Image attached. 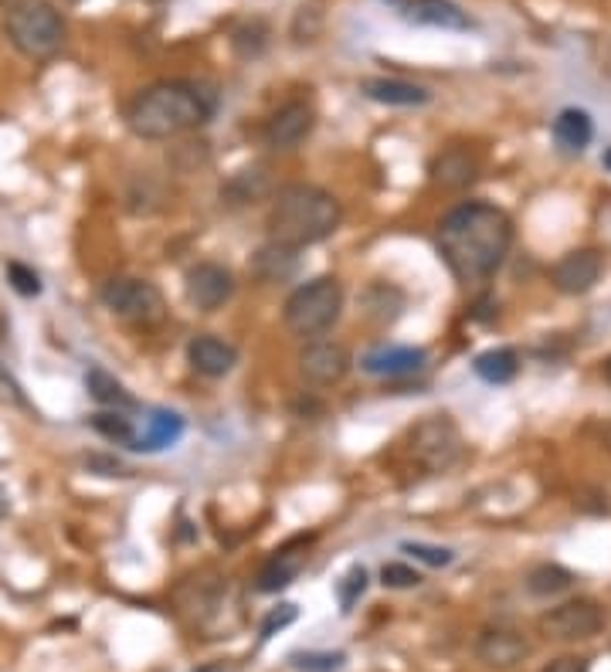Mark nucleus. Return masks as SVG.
Instances as JSON below:
<instances>
[{
  "instance_id": "obj_1",
  "label": "nucleus",
  "mask_w": 611,
  "mask_h": 672,
  "mask_svg": "<svg viewBox=\"0 0 611 672\" xmlns=\"http://www.w3.org/2000/svg\"><path fill=\"white\" fill-rule=\"evenodd\" d=\"M513 244L510 214L486 201L452 207L439 225V252L455 279L482 283L503 268Z\"/></svg>"
},
{
  "instance_id": "obj_2",
  "label": "nucleus",
  "mask_w": 611,
  "mask_h": 672,
  "mask_svg": "<svg viewBox=\"0 0 611 672\" xmlns=\"http://www.w3.org/2000/svg\"><path fill=\"white\" fill-rule=\"evenodd\" d=\"M214 109H218V96L204 82H153L127 106V127L140 140H170L204 127Z\"/></svg>"
},
{
  "instance_id": "obj_3",
  "label": "nucleus",
  "mask_w": 611,
  "mask_h": 672,
  "mask_svg": "<svg viewBox=\"0 0 611 672\" xmlns=\"http://www.w3.org/2000/svg\"><path fill=\"white\" fill-rule=\"evenodd\" d=\"M344 221V207L330 191L313 183H289L272 201L268 211V241L286 249H310L326 241Z\"/></svg>"
},
{
  "instance_id": "obj_4",
  "label": "nucleus",
  "mask_w": 611,
  "mask_h": 672,
  "mask_svg": "<svg viewBox=\"0 0 611 672\" xmlns=\"http://www.w3.org/2000/svg\"><path fill=\"white\" fill-rule=\"evenodd\" d=\"M4 35L24 58H51L65 45V21L48 0H21L8 11Z\"/></svg>"
},
{
  "instance_id": "obj_5",
  "label": "nucleus",
  "mask_w": 611,
  "mask_h": 672,
  "mask_svg": "<svg viewBox=\"0 0 611 672\" xmlns=\"http://www.w3.org/2000/svg\"><path fill=\"white\" fill-rule=\"evenodd\" d=\"M340 313H344V286L333 275H320V279H310L286 299L283 320L296 336H320L340 320Z\"/></svg>"
},
{
  "instance_id": "obj_6",
  "label": "nucleus",
  "mask_w": 611,
  "mask_h": 672,
  "mask_svg": "<svg viewBox=\"0 0 611 672\" xmlns=\"http://www.w3.org/2000/svg\"><path fill=\"white\" fill-rule=\"evenodd\" d=\"M411 458L424 469V472H448L458 466L463 458V432L448 415H428L411 428V439H408Z\"/></svg>"
},
{
  "instance_id": "obj_7",
  "label": "nucleus",
  "mask_w": 611,
  "mask_h": 672,
  "mask_svg": "<svg viewBox=\"0 0 611 672\" xmlns=\"http://www.w3.org/2000/svg\"><path fill=\"white\" fill-rule=\"evenodd\" d=\"M99 299L112 316L130 323H160L167 310L160 289L146 279H133V275H116V279L103 283Z\"/></svg>"
},
{
  "instance_id": "obj_8",
  "label": "nucleus",
  "mask_w": 611,
  "mask_h": 672,
  "mask_svg": "<svg viewBox=\"0 0 611 672\" xmlns=\"http://www.w3.org/2000/svg\"><path fill=\"white\" fill-rule=\"evenodd\" d=\"M604 628V608L591 598H574L550 608L540 619V632L558 641H585Z\"/></svg>"
},
{
  "instance_id": "obj_9",
  "label": "nucleus",
  "mask_w": 611,
  "mask_h": 672,
  "mask_svg": "<svg viewBox=\"0 0 611 672\" xmlns=\"http://www.w3.org/2000/svg\"><path fill=\"white\" fill-rule=\"evenodd\" d=\"M310 547H313V537H306V533L286 540L283 547H275L272 554H268V561L262 564L259 577H255V588H259L262 595H279V591H286L292 580L299 577V571L306 567Z\"/></svg>"
},
{
  "instance_id": "obj_10",
  "label": "nucleus",
  "mask_w": 611,
  "mask_h": 672,
  "mask_svg": "<svg viewBox=\"0 0 611 672\" xmlns=\"http://www.w3.org/2000/svg\"><path fill=\"white\" fill-rule=\"evenodd\" d=\"M313 127H316L313 106L306 103V99H292V103L279 106V109L268 116L265 130H262V140H265L268 149L289 153V149H296L306 136L313 133Z\"/></svg>"
},
{
  "instance_id": "obj_11",
  "label": "nucleus",
  "mask_w": 611,
  "mask_h": 672,
  "mask_svg": "<svg viewBox=\"0 0 611 672\" xmlns=\"http://www.w3.org/2000/svg\"><path fill=\"white\" fill-rule=\"evenodd\" d=\"M191 305H197L201 313H214L235 296V275L221 262H197L188 279H183Z\"/></svg>"
},
{
  "instance_id": "obj_12",
  "label": "nucleus",
  "mask_w": 611,
  "mask_h": 672,
  "mask_svg": "<svg viewBox=\"0 0 611 672\" xmlns=\"http://www.w3.org/2000/svg\"><path fill=\"white\" fill-rule=\"evenodd\" d=\"M601 272H604V255L598 249H574L550 268V283L564 296H585L598 286Z\"/></svg>"
},
{
  "instance_id": "obj_13",
  "label": "nucleus",
  "mask_w": 611,
  "mask_h": 672,
  "mask_svg": "<svg viewBox=\"0 0 611 672\" xmlns=\"http://www.w3.org/2000/svg\"><path fill=\"white\" fill-rule=\"evenodd\" d=\"M350 350L344 344H336V340H313V344H306L299 350V374L310 381V384H336V381H344L347 371H350Z\"/></svg>"
},
{
  "instance_id": "obj_14",
  "label": "nucleus",
  "mask_w": 611,
  "mask_h": 672,
  "mask_svg": "<svg viewBox=\"0 0 611 672\" xmlns=\"http://www.w3.org/2000/svg\"><path fill=\"white\" fill-rule=\"evenodd\" d=\"M530 656V641L513 628H486L476 638V659L486 669H513Z\"/></svg>"
},
{
  "instance_id": "obj_15",
  "label": "nucleus",
  "mask_w": 611,
  "mask_h": 672,
  "mask_svg": "<svg viewBox=\"0 0 611 672\" xmlns=\"http://www.w3.org/2000/svg\"><path fill=\"white\" fill-rule=\"evenodd\" d=\"M405 21L421 24V27H442V31H472L476 21L469 11H463L455 0H402L397 4Z\"/></svg>"
},
{
  "instance_id": "obj_16",
  "label": "nucleus",
  "mask_w": 611,
  "mask_h": 672,
  "mask_svg": "<svg viewBox=\"0 0 611 672\" xmlns=\"http://www.w3.org/2000/svg\"><path fill=\"white\" fill-rule=\"evenodd\" d=\"M188 363L194 367L201 377L218 381V377H228L235 371L238 350L228 340H221V336L201 333V336H194V340L188 344Z\"/></svg>"
},
{
  "instance_id": "obj_17",
  "label": "nucleus",
  "mask_w": 611,
  "mask_h": 672,
  "mask_svg": "<svg viewBox=\"0 0 611 672\" xmlns=\"http://www.w3.org/2000/svg\"><path fill=\"white\" fill-rule=\"evenodd\" d=\"M360 367H363V374H371V377H411L428 367V350H421V347H378L360 360Z\"/></svg>"
},
{
  "instance_id": "obj_18",
  "label": "nucleus",
  "mask_w": 611,
  "mask_h": 672,
  "mask_svg": "<svg viewBox=\"0 0 611 672\" xmlns=\"http://www.w3.org/2000/svg\"><path fill=\"white\" fill-rule=\"evenodd\" d=\"M428 173H432V180L439 183V188L463 191L479 177V160H476V153L466 149V146H448L445 153H439V157L432 160Z\"/></svg>"
},
{
  "instance_id": "obj_19",
  "label": "nucleus",
  "mask_w": 611,
  "mask_h": 672,
  "mask_svg": "<svg viewBox=\"0 0 611 672\" xmlns=\"http://www.w3.org/2000/svg\"><path fill=\"white\" fill-rule=\"evenodd\" d=\"M360 92L371 103H381V106H397V109H411V106H424L432 99V92L424 85H415V82H405V79H363L360 82Z\"/></svg>"
},
{
  "instance_id": "obj_20",
  "label": "nucleus",
  "mask_w": 611,
  "mask_h": 672,
  "mask_svg": "<svg viewBox=\"0 0 611 672\" xmlns=\"http://www.w3.org/2000/svg\"><path fill=\"white\" fill-rule=\"evenodd\" d=\"M183 439V418L177 411H149L143 418V428L136 432V452H164Z\"/></svg>"
},
{
  "instance_id": "obj_21",
  "label": "nucleus",
  "mask_w": 611,
  "mask_h": 672,
  "mask_svg": "<svg viewBox=\"0 0 611 672\" xmlns=\"http://www.w3.org/2000/svg\"><path fill=\"white\" fill-rule=\"evenodd\" d=\"M299 268V252L286 249V244H262V249L252 255V275L259 283H286L292 279Z\"/></svg>"
},
{
  "instance_id": "obj_22",
  "label": "nucleus",
  "mask_w": 611,
  "mask_h": 672,
  "mask_svg": "<svg viewBox=\"0 0 611 672\" xmlns=\"http://www.w3.org/2000/svg\"><path fill=\"white\" fill-rule=\"evenodd\" d=\"M554 140H558V146L561 149H567V153H585L588 149V143L595 140V122H591V116L585 112V109H561L558 112V119H554Z\"/></svg>"
},
{
  "instance_id": "obj_23",
  "label": "nucleus",
  "mask_w": 611,
  "mask_h": 672,
  "mask_svg": "<svg viewBox=\"0 0 611 672\" xmlns=\"http://www.w3.org/2000/svg\"><path fill=\"white\" fill-rule=\"evenodd\" d=\"M85 387L88 394L96 397L99 405L112 408V411H122V408H136V397L122 387L109 371H103V367H88V374H85Z\"/></svg>"
},
{
  "instance_id": "obj_24",
  "label": "nucleus",
  "mask_w": 611,
  "mask_h": 672,
  "mask_svg": "<svg viewBox=\"0 0 611 672\" xmlns=\"http://www.w3.org/2000/svg\"><path fill=\"white\" fill-rule=\"evenodd\" d=\"M472 371L486 381V384H510L519 371V357L510 347H493L476 357Z\"/></svg>"
},
{
  "instance_id": "obj_25",
  "label": "nucleus",
  "mask_w": 611,
  "mask_h": 672,
  "mask_svg": "<svg viewBox=\"0 0 611 672\" xmlns=\"http://www.w3.org/2000/svg\"><path fill=\"white\" fill-rule=\"evenodd\" d=\"M524 585H527V591H530L534 598H558V595L571 591L574 574H571L567 567H561V564H537V567L527 574Z\"/></svg>"
},
{
  "instance_id": "obj_26",
  "label": "nucleus",
  "mask_w": 611,
  "mask_h": 672,
  "mask_svg": "<svg viewBox=\"0 0 611 672\" xmlns=\"http://www.w3.org/2000/svg\"><path fill=\"white\" fill-rule=\"evenodd\" d=\"M268 38H272L268 21L249 17V21H241V24L231 31V51H235L238 58H262L265 48H268Z\"/></svg>"
},
{
  "instance_id": "obj_27",
  "label": "nucleus",
  "mask_w": 611,
  "mask_h": 672,
  "mask_svg": "<svg viewBox=\"0 0 611 672\" xmlns=\"http://www.w3.org/2000/svg\"><path fill=\"white\" fill-rule=\"evenodd\" d=\"M268 191V180H265V173L259 170V167H252V170H238L225 188H221V201H228V204H249V201H255V197H262Z\"/></svg>"
},
{
  "instance_id": "obj_28",
  "label": "nucleus",
  "mask_w": 611,
  "mask_h": 672,
  "mask_svg": "<svg viewBox=\"0 0 611 672\" xmlns=\"http://www.w3.org/2000/svg\"><path fill=\"white\" fill-rule=\"evenodd\" d=\"M88 424L96 428L103 439H109L116 445H127V448L136 445V428H133V421L122 411H96V415L88 418Z\"/></svg>"
},
{
  "instance_id": "obj_29",
  "label": "nucleus",
  "mask_w": 611,
  "mask_h": 672,
  "mask_svg": "<svg viewBox=\"0 0 611 672\" xmlns=\"http://www.w3.org/2000/svg\"><path fill=\"white\" fill-rule=\"evenodd\" d=\"M289 665L296 672H340L347 665V656L344 652L299 649V652H289Z\"/></svg>"
},
{
  "instance_id": "obj_30",
  "label": "nucleus",
  "mask_w": 611,
  "mask_h": 672,
  "mask_svg": "<svg viewBox=\"0 0 611 672\" xmlns=\"http://www.w3.org/2000/svg\"><path fill=\"white\" fill-rule=\"evenodd\" d=\"M367 585H371V574H367L363 564H354L340 580H336V601H340L344 615H350V611L357 608V601L363 598Z\"/></svg>"
},
{
  "instance_id": "obj_31",
  "label": "nucleus",
  "mask_w": 611,
  "mask_h": 672,
  "mask_svg": "<svg viewBox=\"0 0 611 672\" xmlns=\"http://www.w3.org/2000/svg\"><path fill=\"white\" fill-rule=\"evenodd\" d=\"M8 283L17 296H41V275L24 262H8Z\"/></svg>"
},
{
  "instance_id": "obj_32",
  "label": "nucleus",
  "mask_w": 611,
  "mask_h": 672,
  "mask_svg": "<svg viewBox=\"0 0 611 672\" xmlns=\"http://www.w3.org/2000/svg\"><path fill=\"white\" fill-rule=\"evenodd\" d=\"M402 550H405V554H411L415 561H421V564H428V567H448L452 561H455V554H452V550L448 547H432V543H402Z\"/></svg>"
},
{
  "instance_id": "obj_33",
  "label": "nucleus",
  "mask_w": 611,
  "mask_h": 672,
  "mask_svg": "<svg viewBox=\"0 0 611 672\" xmlns=\"http://www.w3.org/2000/svg\"><path fill=\"white\" fill-rule=\"evenodd\" d=\"M381 585L384 588H394V591H405V588H418L421 585V574L408 564H384L381 567Z\"/></svg>"
},
{
  "instance_id": "obj_34",
  "label": "nucleus",
  "mask_w": 611,
  "mask_h": 672,
  "mask_svg": "<svg viewBox=\"0 0 611 672\" xmlns=\"http://www.w3.org/2000/svg\"><path fill=\"white\" fill-rule=\"evenodd\" d=\"M296 619H299V608H296V604H279V608H272L268 615H265V622H262V628H259V638H262V641H268L275 632L289 628Z\"/></svg>"
},
{
  "instance_id": "obj_35",
  "label": "nucleus",
  "mask_w": 611,
  "mask_h": 672,
  "mask_svg": "<svg viewBox=\"0 0 611 672\" xmlns=\"http://www.w3.org/2000/svg\"><path fill=\"white\" fill-rule=\"evenodd\" d=\"M323 27V14L316 8H299L296 21H292V38L296 41H313Z\"/></svg>"
},
{
  "instance_id": "obj_36",
  "label": "nucleus",
  "mask_w": 611,
  "mask_h": 672,
  "mask_svg": "<svg viewBox=\"0 0 611 672\" xmlns=\"http://www.w3.org/2000/svg\"><path fill=\"white\" fill-rule=\"evenodd\" d=\"M85 469L96 472V476H106V479H127V476H133L130 466H122L116 455H85Z\"/></svg>"
},
{
  "instance_id": "obj_37",
  "label": "nucleus",
  "mask_w": 611,
  "mask_h": 672,
  "mask_svg": "<svg viewBox=\"0 0 611 672\" xmlns=\"http://www.w3.org/2000/svg\"><path fill=\"white\" fill-rule=\"evenodd\" d=\"M0 397H4V401H11V405H17V408H27V397H24L21 384L8 374L4 363H0Z\"/></svg>"
},
{
  "instance_id": "obj_38",
  "label": "nucleus",
  "mask_w": 611,
  "mask_h": 672,
  "mask_svg": "<svg viewBox=\"0 0 611 672\" xmlns=\"http://www.w3.org/2000/svg\"><path fill=\"white\" fill-rule=\"evenodd\" d=\"M588 659H580V656H561L554 662H547L540 672H588Z\"/></svg>"
},
{
  "instance_id": "obj_39",
  "label": "nucleus",
  "mask_w": 611,
  "mask_h": 672,
  "mask_svg": "<svg viewBox=\"0 0 611 672\" xmlns=\"http://www.w3.org/2000/svg\"><path fill=\"white\" fill-rule=\"evenodd\" d=\"M604 381H608V384H611V357H608V360H604Z\"/></svg>"
},
{
  "instance_id": "obj_40",
  "label": "nucleus",
  "mask_w": 611,
  "mask_h": 672,
  "mask_svg": "<svg viewBox=\"0 0 611 672\" xmlns=\"http://www.w3.org/2000/svg\"><path fill=\"white\" fill-rule=\"evenodd\" d=\"M14 4H21V0H0V8H8V11H11Z\"/></svg>"
},
{
  "instance_id": "obj_41",
  "label": "nucleus",
  "mask_w": 611,
  "mask_h": 672,
  "mask_svg": "<svg viewBox=\"0 0 611 672\" xmlns=\"http://www.w3.org/2000/svg\"><path fill=\"white\" fill-rule=\"evenodd\" d=\"M604 164H608V167H611V149H608V157H604Z\"/></svg>"
}]
</instances>
